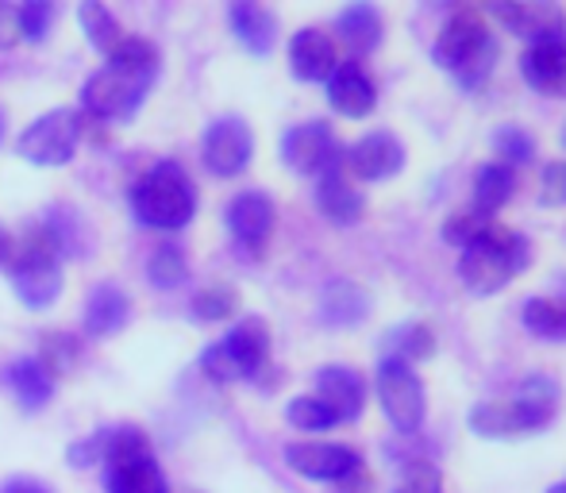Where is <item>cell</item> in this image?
Instances as JSON below:
<instances>
[{"label":"cell","mask_w":566,"mask_h":493,"mask_svg":"<svg viewBox=\"0 0 566 493\" xmlns=\"http://www.w3.org/2000/svg\"><path fill=\"white\" fill-rule=\"evenodd\" d=\"M155 77L158 74H150V70H124L108 62L105 70H97L85 82L82 108L93 120H132L135 108L147 97V90L155 85Z\"/></svg>","instance_id":"cell-7"},{"label":"cell","mask_w":566,"mask_h":493,"mask_svg":"<svg viewBox=\"0 0 566 493\" xmlns=\"http://www.w3.org/2000/svg\"><path fill=\"white\" fill-rule=\"evenodd\" d=\"M285 420H290L297 432H328L332 424H339V420L328 412V405H324L321 397H313V394L293 397V401L285 405Z\"/></svg>","instance_id":"cell-35"},{"label":"cell","mask_w":566,"mask_h":493,"mask_svg":"<svg viewBox=\"0 0 566 493\" xmlns=\"http://www.w3.org/2000/svg\"><path fill=\"white\" fill-rule=\"evenodd\" d=\"M285 463L290 471L305 474L313 482H347L363 471V459H358L355 448L347 443H290L285 448Z\"/></svg>","instance_id":"cell-12"},{"label":"cell","mask_w":566,"mask_h":493,"mask_svg":"<svg viewBox=\"0 0 566 493\" xmlns=\"http://www.w3.org/2000/svg\"><path fill=\"white\" fill-rule=\"evenodd\" d=\"M239 308V293L231 290V285H205V290H197L193 297V316L197 321H228L231 313Z\"/></svg>","instance_id":"cell-37"},{"label":"cell","mask_w":566,"mask_h":493,"mask_svg":"<svg viewBox=\"0 0 566 493\" xmlns=\"http://www.w3.org/2000/svg\"><path fill=\"white\" fill-rule=\"evenodd\" d=\"M8 240H12V235L0 228V266H4V259H8Z\"/></svg>","instance_id":"cell-43"},{"label":"cell","mask_w":566,"mask_h":493,"mask_svg":"<svg viewBox=\"0 0 566 493\" xmlns=\"http://www.w3.org/2000/svg\"><path fill=\"white\" fill-rule=\"evenodd\" d=\"M12 290L28 308H51L62 293V270H20V274H12Z\"/></svg>","instance_id":"cell-30"},{"label":"cell","mask_w":566,"mask_h":493,"mask_svg":"<svg viewBox=\"0 0 566 493\" xmlns=\"http://www.w3.org/2000/svg\"><path fill=\"white\" fill-rule=\"evenodd\" d=\"M254 155V135L239 116H220V120L209 124L201 139V158L209 166V174L217 178H235V174L247 170Z\"/></svg>","instance_id":"cell-11"},{"label":"cell","mask_w":566,"mask_h":493,"mask_svg":"<svg viewBox=\"0 0 566 493\" xmlns=\"http://www.w3.org/2000/svg\"><path fill=\"white\" fill-rule=\"evenodd\" d=\"M339 158H343V150L324 120L293 124L290 132L282 135V162L290 166V170L305 174V178H321Z\"/></svg>","instance_id":"cell-10"},{"label":"cell","mask_w":566,"mask_h":493,"mask_svg":"<svg viewBox=\"0 0 566 493\" xmlns=\"http://www.w3.org/2000/svg\"><path fill=\"white\" fill-rule=\"evenodd\" d=\"M228 20L235 39L243 43V51H251L254 59H266L277 43V20L270 8L251 4V0H239V4L228 8Z\"/></svg>","instance_id":"cell-22"},{"label":"cell","mask_w":566,"mask_h":493,"mask_svg":"<svg viewBox=\"0 0 566 493\" xmlns=\"http://www.w3.org/2000/svg\"><path fill=\"white\" fill-rule=\"evenodd\" d=\"M105 486L108 493H170L163 466L139 428H105Z\"/></svg>","instance_id":"cell-5"},{"label":"cell","mask_w":566,"mask_h":493,"mask_svg":"<svg viewBox=\"0 0 566 493\" xmlns=\"http://www.w3.org/2000/svg\"><path fill=\"white\" fill-rule=\"evenodd\" d=\"M316 204H321V212L336 228H350V224H358V220H363L366 197L358 193V189L350 186L347 174H343V158L336 166H328L321 178H316Z\"/></svg>","instance_id":"cell-20"},{"label":"cell","mask_w":566,"mask_h":493,"mask_svg":"<svg viewBox=\"0 0 566 493\" xmlns=\"http://www.w3.org/2000/svg\"><path fill=\"white\" fill-rule=\"evenodd\" d=\"M513 193H516V174L509 170V166L485 162L482 170L474 174V209L485 212V217L505 209V204L513 201Z\"/></svg>","instance_id":"cell-28"},{"label":"cell","mask_w":566,"mask_h":493,"mask_svg":"<svg viewBox=\"0 0 566 493\" xmlns=\"http://www.w3.org/2000/svg\"><path fill=\"white\" fill-rule=\"evenodd\" d=\"M394 493H443V486H440V471H436L432 463H424V459H417V463L405 466L401 486H397Z\"/></svg>","instance_id":"cell-38"},{"label":"cell","mask_w":566,"mask_h":493,"mask_svg":"<svg viewBox=\"0 0 566 493\" xmlns=\"http://www.w3.org/2000/svg\"><path fill=\"white\" fill-rule=\"evenodd\" d=\"M313 397H321L336 420H358L366 409V381L358 370L332 363V367L316 370V394Z\"/></svg>","instance_id":"cell-17"},{"label":"cell","mask_w":566,"mask_h":493,"mask_svg":"<svg viewBox=\"0 0 566 493\" xmlns=\"http://www.w3.org/2000/svg\"><path fill=\"white\" fill-rule=\"evenodd\" d=\"M528 259H532L528 240H524L521 232H513V228L493 220V224L482 232V240L462 246L459 277L474 297H490V293L505 290V285L528 266Z\"/></svg>","instance_id":"cell-2"},{"label":"cell","mask_w":566,"mask_h":493,"mask_svg":"<svg viewBox=\"0 0 566 493\" xmlns=\"http://www.w3.org/2000/svg\"><path fill=\"white\" fill-rule=\"evenodd\" d=\"M432 59L440 70H451L467 90H474L478 82H485L493 59H497V46H493L490 31H485V15L474 12V8L454 12L440 28V35H436Z\"/></svg>","instance_id":"cell-4"},{"label":"cell","mask_w":566,"mask_h":493,"mask_svg":"<svg viewBox=\"0 0 566 493\" xmlns=\"http://www.w3.org/2000/svg\"><path fill=\"white\" fill-rule=\"evenodd\" d=\"M366 313H370V297L355 282H347V277L332 282L321 293V321L332 324V328H350V324L366 321Z\"/></svg>","instance_id":"cell-24"},{"label":"cell","mask_w":566,"mask_h":493,"mask_svg":"<svg viewBox=\"0 0 566 493\" xmlns=\"http://www.w3.org/2000/svg\"><path fill=\"white\" fill-rule=\"evenodd\" d=\"M270 363V328L259 316H247L228 332L220 344H212L201 355V370L212 381H239V378H259Z\"/></svg>","instance_id":"cell-6"},{"label":"cell","mask_w":566,"mask_h":493,"mask_svg":"<svg viewBox=\"0 0 566 493\" xmlns=\"http://www.w3.org/2000/svg\"><path fill=\"white\" fill-rule=\"evenodd\" d=\"M0 139H4V113H0Z\"/></svg>","instance_id":"cell-45"},{"label":"cell","mask_w":566,"mask_h":493,"mask_svg":"<svg viewBox=\"0 0 566 493\" xmlns=\"http://www.w3.org/2000/svg\"><path fill=\"white\" fill-rule=\"evenodd\" d=\"M324 85H328V105L347 120H363V116H370L378 108V85L366 74L363 62H339Z\"/></svg>","instance_id":"cell-14"},{"label":"cell","mask_w":566,"mask_h":493,"mask_svg":"<svg viewBox=\"0 0 566 493\" xmlns=\"http://www.w3.org/2000/svg\"><path fill=\"white\" fill-rule=\"evenodd\" d=\"M547 493H566V482H559V486H552V490H547Z\"/></svg>","instance_id":"cell-44"},{"label":"cell","mask_w":566,"mask_h":493,"mask_svg":"<svg viewBox=\"0 0 566 493\" xmlns=\"http://www.w3.org/2000/svg\"><path fill=\"white\" fill-rule=\"evenodd\" d=\"M0 493H51L43 486V482H35V479H12V482H4L0 486Z\"/></svg>","instance_id":"cell-42"},{"label":"cell","mask_w":566,"mask_h":493,"mask_svg":"<svg viewBox=\"0 0 566 493\" xmlns=\"http://www.w3.org/2000/svg\"><path fill=\"white\" fill-rule=\"evenodd\" d=\"M228 232L243 251L251 254H262V246L270 243L274 235V224H277V212H274V201L259 189H247V193H235L228 201Z\"/></svg>","instance_id":"cell-13"},{"label":"cell","mask_w":566,"mask_h":493,"mask_svg":"<svg viewBox=\"0 0 566 493\" xmlns=\"http://www.w3.org/2000/svg\"><path fill=\"white\" fill-rule=\"evenodd\" d=\"M436 355V332L424 321H405L394 332H386V359H397L405 367L424 363Z\"/></svg>","instance_id":"cell-27"},{"label":"cell","mask_w":566,"mask_h":493,"mask_svg":"<svg viewBox=\"0 0 566 493\" xmlns=\"http://www.w3.org/2000/svg\"><path fill=\"white\" fill-rule=\"evenodd\" d=\"M77 20H82V31H85V39H90V46H97L105 59L119 46V39L127 35V31L119 28L116 15L108 12L105 4H97V0H90V4L77 8Z\"/></svg>","instance_id":"cell-31"},{"label":"cell","mask_w":566,"mask_h":493,"mask_svg":"<svg viewBox=\"0 0 566 493\" xmlns=\"http://www.w3.org/2000/svg\"><path fill=\"white\" fill-rule=\"evenodd\" d=\"M559 381L536 374L528 378L516 397H501V401H482L470 409V432L478 440H516V436H532L547 428L559 412Z\"/></svg>","instance_id":"cell-1"},{"label":"cell","mask_w":566,"mask_h":493,"mask_svg":"<svg viewBox=\"0 0 566 493\" xmlns=\"http://www.w3.org/2000/svg\"><path fill=\"white\" fill-rule=\"evenodd\" d=\"M132 212L143 228L178 232L197 212V186L178 162H158L132 186Z\"/></svg>","instance_id":"cell-3"},{"label":"cell","mask_w":566,"mask_h":493,"mask_svg":"<svg viewBox=\"0 0 566 493\" xmlns=\"http://www.w3.org/2000/svg\"><path fill=\"white\" fill-rule=\"evenodd\" d=\"M493 155L501 158V166L513 170V166L532 162V155H536V139H532L521 124H505V127L493 132Z\"/></svg>","instance_id":"cell-34"},{"label":"cell","mask_w":566,"mask_h":493,"mask_svg":"<svg viewBox=\"0 0 566 493\" xmlns=\"http://www.w3.org/2000/svg\"><path fill=\"white\" fill-rule=\"evenodd\" d=\"M77 363H82V344L66 332H46L39 344V367L54 378V374H70Z\"/></svg>","instance_id":"cell-33"},{"label":"cell","mask_w":566,"mask_h":493,"mask_svg":"<svg viewBox=\"0 0 566 493\" xmlns=\"http://www.w3.org/2000/svg\"><path fill=\"white\" fill-rule=\"evenodd\" d=\"M493 20L505 23L513 35L528 39V43H544V39H563L566 15L555 4H528V0H516V4H493Z\"/></svg>","instance_id":"cell-16"},{"label":"cell","mask_w":566,"mask_h":493,"mask_svg":"<svg viewBox=\"0 0 566 493\" xmlns=\"http://www.w3.org/2000/svg\"><path fill=\"white\" fill-rule=\"evenodd\" d=\"M539 201L566 204V162L544 166V178H539Z\"/></svg>","instance_id":"cell-40"},{"label":"cell","mask_w":566,"mask_h":493,"mask_svg":"<svg viewBox=\"0 0 566 493\" xmlns=\"http://www.w3.org/2000/svg\"><path fill=\"white\" fill-rule=\"evenodd\" d=\"M524 328L547 344H566V301L563 297H528L521 308Z\"/></svg>","instance_id":"cell-29"},{"label":"cell","mask_w":566,"mask_h":493,"mask_svg":"<svg viewBox=\"0 0 566 493\" xmlns=\"http://www.w3.org/2000/svg\"><path fill=\"white\" fill-rule=\"evenodd\" d=\"M405 166V143L389 132H370L347 150V170L358 181H386L401 174Z\"/></svg>","instance_id":"cell-15"},{"label":"cell","mask_w":566,"mask_h":493,"mask_svg":"<svg viewBox=\"0 0 566 493\" xmlns=\"http://www.w3.org/2000/svg\"><path fill=\"white\" fill-rule=\"evenodd\" d=\"M493 224V217H485V212H478L474 204L470 209H459V212H451L448 220H443V243H451V246H470L474 240H482V232Z\"/></svg>","instance_id":"cell-36"},{"label":"cell","mask_w":566,"mask_h":493,"mask_svg":"<svg viewBox=\"0 0 566 493\" xmlns=\"http://www.w3.org/2000/svg\"><path fill=\"white\" fill-rule=\"evenodd\" d=\"M59 259H62V246L54 240L51 228L31 224V228H23L20 235L8 240L4 270L8 274H20V270H46V266H59Z\"/></svg>","instance_id":"cell-21"},{"label":"cell","mask_w":566,"mask_h":493,"mask_svg":"<svg viewBox=\"0 0 566 493\" xmlns=\"http://www.w3.org/2000/svg\"><path fill=\"white\" fill-rule=\"evenodd\" d=\"M51 23H54V4H46V0H31V4L20 8L23 39H35V43H43L46 31H51Z\"/></svg>","instance_id":"cell-39"},{"label":"cell","mask_w":566,"mask_h":493,"mask_svg":"<svg viewBox=\"0 0 566 493\" xmlns=\"http://www.w3.org/2000/svg\"><path fill=\"white\" fill-rule=\"evenodd\" d=\"M374 389H378L381 412H386L397 432L401 436L420 432L428 405H424V381L417 378V370L397 359H381L378 374H374Z\"/></svg>","instance_id":"cell-8"},{"label":"cell","mask_w":566,"mask_h":493,"mask_svg":"<svg viewBox=\"0 0 566 493\" xmlns=\"http://www.w3.org/2000/svg\"><path fill=\"white\" fill-rule=\"evenodd\" d=\"M521 74L536 93L566 97V39H544L521 54Z\"/></svg>","instance_id":"cell-19"},{"label":"cell","mask_w":566,"mask_h":493,"mask_svg":"<svg viewBox=\"0 0 566 493\" xmlns=\"http://www.w3.org/2000/svg\"><path fill=\"white\" fill-rule=\"evenodd\" d=\"M23 39V28H20V8L15 4H4L0 0V51L15 46Z\"/></svg>","instance_id":"cell-41"},{"label":"cell","mask_w":566,"mask_h":493,"mask_svg":"<svg viewBox=\"0 0 566 493\" xmlns=\"http://www.w3.org/2000/svg\"><path fill=\"white\" fill-rule=\"evenodd\" d=\"M336 31L355 54H370L378 51L386 23H381V12L374 4H347L336 20Z\"/></svg>","instance_id":"cell-26"},{"label":"cell","mask_w":566,"mask_h":493,"mask_svg":"<svg viewBox=\"0 0 566 493\" xmlns=\"http://www.w3.org/2000/svg\"><path fill=\"white\" fill-rule=\"evenodd\" d=\"M339 66L336 39L321 28H301L290 39V70L301 82H328L332 70Z\"/></svg>","instance_id":"cell-18"},{"label":"cell","mask_w":566,"mask_h":493,"mask_svg":"<svg viewBox=\"0 0 566 493\" xmlns=\"http://www.w3.org/2000/svg\"><path fill=\"white\" fill-rule=\"evenodd\" d=\"M563 147H566V127H563Z\"/></svg>","instance_id":"cell-46"},{"label":"cell","mask_w":566,"mask_h":493,"mask_svg":"<svg viewBox=\"0 0 566 493\" xmlns=\"http://www.w3.org/2000/svg\"><path fill=\"white\" fill-rule=\"evenodd\" d=\"M77 139H82V120L70 108H51L35 124H28V132L20 135L15 150L23 162L31 166H66L77 155Z\"/></svg>","instance_id":"cell-9"},{"label":"cell","mask_w":566,"mask_h":493,"mask_svg":"<svg viewBox=\"0 0 566 493\" xmlns=\"http://www.w3.org/2000/svg\"><path fill=\"white\" fill-rule=\"evenodd\" d=\"M186 251L178 243H158L155 251L147 254V282L158 285V290H178L186 282Z\"/></svg>","instance_id":"cell-32"},{"label":"cell","mask_w":566,"mask_h":493,"mask_svg":"<svg viewBox=\"0 0 566 493\" xmlns=\"http://www.w3.org/2000/svg\"><path fill=\"white\" fill-rule=\"evenodd\" d=\"M4 381H8V389H12L15 401H20L28 412L43 409V405L54 397V378L43 367H39V359H15V363H8Z\"/></svg>","instance_id":"cell-25"},{"label":"cell","mask_w":566,"mask_h":493,"mask_svg":"<svg viewBox=\"0 0 566 493\" xmlns=\"http://www.w3.org/2000/svg\"><path fill=\"white\" fill-rule=\"evenodd\" d=\"M127 316H132V301H127V293L119 290V285L113 282L93 285L90 297H85V332H90V336H97V339L116 336L127 324Z\"/></svg>","instance_id":"cell-23"}]
</instances>
